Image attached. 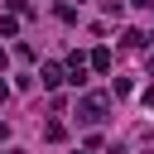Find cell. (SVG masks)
I'll return each mask as SVG.
<instances>
[{
	"instance_id": "cell-7",
	"label": "cell",
	"mask_w": 154,
	"mask_h": 154,
	"mask_svg": "<svg viewBox=\"0 0 154 154\" xmlns=\"http://www.w3.org/2000/svg\"><path fill=\"white\" fill-rule=\"evenodd\" d=\"M130 5H140V10H154V0H130Z\"/></svg>"
},
{
	"instance_id": "cell-2",
	"label": "cell",
	"mask_w": 154,
	"mask_h": 154,
	"mask_svg": "<svg viewBox=\"0 0 154 154\" xmlns=\"http://www.w3.org/2000/svg\"><path fill=\"white\" fill-rule=\"evenodd\" d=\"M38 82H43L48 91H58V87L67 82V67H58V63H43V77H38Z\"/></svg>"
},
{
	"instance_id": "cell-3",
	"label": "cell",
	"mask_w": 154,
	"mask_h": 154,
	"mask_svg": "<svg viewBox=\"0 0 154 154\" xmlns=\"http://www.w3.org/2000/svg\"><path fill=\"white\" fill-rule=\"evenodd\" d=\"M120 38H125V48H144V43H149V34H144V29H125Z\"/></svg>"
},
{
	"instance_id": "cell-8",
	"label": "cell",
	"mask_w": 154,
	"mask_h": 154,
	"mask_svg": "<svg viewBox=\"0 0 154 154\" xmlns=\"http://www.w3.org/2000/svg\"><path fill=\"white\" fill-rule=\"evenodd\" d=\"M0 140H10V125H5V120H0Z\"/></svg>"
},
{
	"instance_id": "cell-9",
	"label": "cell",
	"mask_w": 154,
	"mask_h": 154,
	"mask_svg": "<svg viewBox=\"0 0 154 154\" xmlns=\"http://www.w3.org/2000/svg\"><path fill=\"white\" fill-rule=\"evenodd\" d=\"M149 77H154V53H149Z\"/></svg>"
},
{
	"instance_id": "cell-4",
	"label": "cell",
	"mask_w": 154,
	"mask_h": 154,
	"mask_svg": "<svg viewBox=\"0 0 154 154\" xmlns=\"http://www.w3.org/2000/svg\"><path fill=\"white\" fill-rule=\"evenodd\" d=\"M43 140H48V144H58V140H67V125H58V120H48V125H43Z\"/></svg>"
},
{
	"instance_id": "cell-1",
	"label": "cell",
	"mask_w": 154,
	"mask_h": 154,
	"mask_svg": "<svg viewBox=\"0 0 154 154\" xmlns=\"http://www.w3.org/2000/svg\"><path fill=\"white\" fill-rule=\"evenodd\" d=\"M106 116H111V96H106V91H87V96L77 101V120H82V125H101Z\"/></svg>"
},
{
	"instance_id": "cell-6",
	"label": "cell",
	"mask_w": 154,
	"mask_h": 154,
	"mask_svg": "<svg viewBox=\"0 0 154 154\" xmlns=\"http://www.w3.org/2000/svg\"><path fill=\"white\" fill-rule=\"evenodd\" d=\"M5 5H10L14 14H29V0H5Z\"/></svg>"
},
{
	"instance_id": "cell-10",
	"label": "cell",
	"mask_w": 154,
	"mask_h": 154,
	"mask_svg": "<svg viewBox=\"0 0 154 154\" xmlns=\"http://www.w3.org/2000/svg\"><path fill=\"white\" fill-rule=\"evenodd\" d=\"M5 154H24V149H5Z\"/></svg>"
},
{
	"instance_id": "cell-5",
	"label": "cell",
	"mask_w": 154,
	"mask_h": 154,
	"mask_svg": "<svg viewBox=\"0 0 154 154\" xmlns=\"http://www.w3.org/2000/svg\"><path fill=\"white\" fill-rule=\"evenodd\" d=\"M91 67H96V72H111V48H96V53H91Z\"/></svg>"
}]
</instances>
